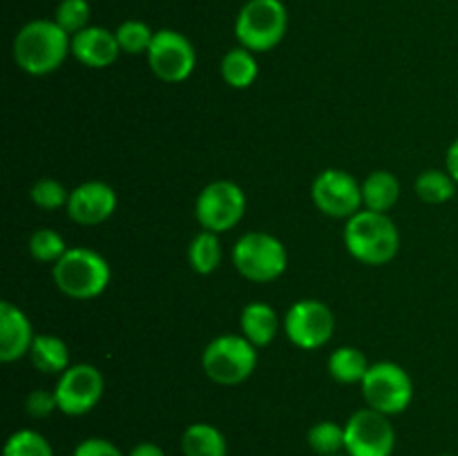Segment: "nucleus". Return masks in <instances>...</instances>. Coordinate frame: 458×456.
<instances>
[{
    "instance_id": "4",
    "label": "nucleus",
    "mask_w": 458,
    "mask_h": 456,
    "mask_svg": "<svg viewBox=\"0 0 458 456\" xmlns=\"http://www.w3.org/2000/svg\"><path fill=\"white\" fill-rule=\"evenodd\" d=\"M289 31V12L282 0H246L235 18V38L253 54L276 49Z\"/></svg>"
},
{
    "instance_id": "22",
    "label": "nucleus",
    "mask_w": 458,
    "mask_h": 456,
    "mask_svg": "<svg viewBox=\"0 0 458 456\" xmlns=\"http://www.w3.org/2000/svg\"><path fill=\"white\" fill-rule=\"evenodd\" d=\"M329 374L340 384H360L369 371V360L356 347H338L329 356Z\"/></svg>"
},
{
    "instance_id": "5",
    "label": "nucleus",
    "mask_w": 458,
    "mask_h": 456,
    "mask_svg": "<svg viewBox=\"0 0 458 456\" xmlns=\"http://www.w3.org/2000/svg\"><path fill=\"white\" fill-rule=\"evenodd\" d=\"M204 374L222 387H235L249 380L258 367V347L244 335L224 334L206 344L201 353Z\"/></svg>"
},
{
    "instance_id": "34",
    "label": "nucleus",
    "mask_w": 458,
    "mask_h": 456,
    "mask_svg": "<svg viewBox=\"0 0 458 456\" xmlns=\"http://www.w3.org/2000/svg\"><path fill=\"white\" fill-rule=\"evenodd\" d=\"M445 170L452 174V179L458 183V137L452 141V146L447 148L445 155Z\"/></svg>"
},
{
    "instance_id": "24",
    "label": "nucleus",
    "mask_w": 458,
    "mask_h": 456,
    "mask_svg": "<svg viewBox=\"0 0 458 456\" xmlns=\"http://www.w3.org/2000/svg\"><path fill=\"white\" fill-rule=\"evenodd\" d=\"M456 186L458 183L452 179V174L447 170L438 168L423 170L414 182V190L419 199L434 206L450 201L456 195Z\"/></svg>"
},
{
    "instance_id": "16",
    "label": "nucleus",
    "mask_w": 458,
    "mask_h": 456,
    "mask_svg": "<svg viewBox=\"0 0 458 456\" xmlns=\"http://www.w3.org/2000/svg\"><path fill=\"white\" fill-rule=\"evenodd\" d=\"M121 47L114 31L89 25L72 36V56L89 70H106L119 58Z\"/></svg>"
},
{
    "instance_id": "14",
    "label": "nucleus",
    "mask_w": 458,
    "mask_h": 456,
    "mask_svg": "<svg viewBox=\"0 0 458 456\" xmlns=\"http://www.w3.org/2000/svg\"><path fill=\"white\" fill-rule=\"evenodd\" d=\"M116 192L110 183L106 182H85L79 183L74 190H70L67 199V217L81 226H98L107 222L114 215Z\"/></svg>"
},
{
    "instance_id": "29",
    "label": "nucleus",
    "mask_w": 458,
    "mask_h": 456,
    "mask_svg": "<svg viewBox=\"0 0 458 456\" xmlns=\"http://www.w3.org/2000/svg\"><path fill=\"white\" fill-rule=\"evenodd\" d=\"M89 18H92V7H89L88 0H61L56 13H54L56 25L65 30L70 36L79 34L85 27H89Z\"/></svg>"
},
{
    "instance_id": "35",
    "label": "nucleus",
    "mask_w": 458,
    "mask_h": 456,
    "mask_svg": "<svg viewBox=\"0 0 458 456\" xmlns=\"http://www.w3.org/2000/svg\"><path fill=\"white\" fill-rule=\"evenodd\" d=\"M334 456H349L347 452H340V454H334Z\"/></svg>"
},
{
    "instance_id": "33",
    "label": "nucleus",
    "mask_w": 458,
    "mask_h": 456,
    "mask_svg": "<svg viewBox=\"0 0 458 456\" xmlns=\"http://www.w3.org/2000/svg\"><path fill=\"white\" fill-rule=\"evenodd\" d=\"M128 456H165V452L161 450L157 443L143 441V443H137V445L128 452Z\"/></svg>"
},
{
    "instance_id": "25",
    "label": "nucleus",
    "mask_w": 458,
    "mask_h": 456,
    "mask_svg": "<svg viewBox=\"0 0 458 456\" xmlns=\"http://www.w3.org/2000/svg\"><path fill=\"white\" fill-rule=\"evenodd\" d=\"M309 447L318 456H334L344 452V425L335 420H318L307 432Z\"/></svg>"
},
{
    "instance_id": "18",
    "label": "nucleus",
    "mask_w": 458,
    "mask_h": 456,
    "mask_svg": "<svg viewBox=\"0 0 458 456\" xmlns=\"http://www.w3.org/2000/svg\"><path fill=\"white\" fill-rule=\"evenodd\" d=\"M401 199V182L389 170H374L362 182V208L389 213Z\"/></svg>"
},
{
    "instance_id": "21",
    "label": "nucleus",
    "mask_w": 458,
    "mask_h": 456,
    "mask_svg": "<svg viewBox=\"0 0 458 456\" xmlns=\"http://www.w3.org/2000/svg\"><path fill=\"white\" fill-rule=\"evenodd\" d=\"M219 72H222V79L228 88L246 89L258 80V58H255V54L250 52V49L237 45V47L228 49V52L224 54Z\"/></svg>"
},
{
    "instance_id": "30",
    "label": "nucleus",
    "mask_w": 458,
    "mask_h": 456,
    "mask_svg": "<svg viewBox=\"0 0 458 456\" xmlns=\"http://www.w3.org/2000/svg\"><path fill=\"white\" fill-rule=\"evenodd\" d=\"M30 199L31 204H36L43 210H58L65 208L67 199H70V190L63 186L56 179H38L34 186L30 188Z\"/></svg>"
},
{
    "instance_id": "15",
    "label": "nucleus",
    "mask_w": 458,
    "mask_h": 456,
    "mask_svg": "<svg viewBox=\"0 0 458 456\" xmlns=\"http://www.w3.org/2000/svg\"><path fill=\"white\" fill-rule=\"evenodd\" d=\"M34 338L36 334L31 329V322L22 313V308L3 300L0 302V360L9 365V362L30 356Z\"/></svg>"
},
{
    "instance_id": "27",
    "label": "nucleus",
    "mask_w": 458,
    "mask_h": 456,
    "mask_svg": "<svg viewBox=\"0 0 458 456\" xmlns=\"http://www.w3.org/2000/svg\"><path fill=\"white\" fill-rule=\"evenodd\" d=\"M3 456H54V447L36 429H18L4 441Z\"/></svg>"
},
{
    "instance_id": "13",
    "label": "nucleus",
    "mask_w": 458,
    "mask_h": 456,
    "mask_svg": "<svg viewBox=\"0 0 458 456\" xmlns=\"http://www.w3.org/2000/svg\"><path fill=\"white\" fill-rule=\"evenodd\" d=\"M311 199L327 217L349 219L362 210V183L347 170L327 168L313 179Z\"/></svg>"
},
{
    "instance_id": "10",
    "label": "nucleus",
    "mask_w": 458,
    "mask_h": 456,
    "mask_svg": "<svg viewBox=\"0 0 458 456\" xmlns=\"http://www.w3.org/2000/svg\"><path fill=\"white\" fill-rule=\"evenodd\" d=\"M146 56L152 74L170 85L188 80L197 67L195 45L177 30L155 31V40Z\"/></svg>"
},
{
    "instance_id": "2",
    "label": "nucleus",
    "mask_w": 458,
    "mask_h": 456,
    "mask_svg": "<svg viewBox=\"0 0 458 456\" xmlns=\"http://www.w3.org/2000/svg\"><path fill=\"white\" fill-rule=\"evenodd\" d=\"M349 255L367 266H385L401 249V232L387 213L360 210L347 219L343 232Z\"/></svg>"
},
{
    "instance_id": "20",
    "label": "nucleus",
    "mask_w": 458,
    "mask_h": 456,
    "mask_svg": "<svg viewBox=\"0 0 458 456\" xmlns=\"http://www.w3.org/2000/svg\"><path fill=\"white\" fill-rule=\"evenodd\" d=\"M183 456H228V441L210 423H192L182 434Z\"/></svg>"
},
{
    "instance_id": "19",
    "label": "nucleus",
    "mask_w": 458,
    "mask_h": 456,
    "mask_svg": "<svg viewBox=\"0 0 458 456\" xmlns=\"http://www.w3.org/2000/svg\"><path fill=\"white\" fill-rule=\"evenodd\" d=\"M31 365L49 376H61L70 362V347L63 338L52 334H36L34 344L30 349Z\"/></svg>"
},
{
    "instance_id": "1",
    "label": "nucleus",
    "mask_w": 458,
    "mask_h": 456,
    "mask_svg": "<svg viewBox=\"0 0 458 456\" xmlns=\"http://www.w3.org/2000/svg\"><path fill=\"white\" fill-rule=\"evenodd\" d=\"M13 61L25 74L47 76L72 54V36L49 18L25 22L13 38Z\"/></svg>"
},
{
    "instance_id": "26",
    "label": "nucleus",
    "mask_w": 458,
    "mask_h": 456,
    "mask_svg": "<svg viewBox=\"0 0 458 456\" xmlns=\"http://www.w3.org/2000/svg\"><path fill=\"white\" fill-rule=\"evenodd\" d=\"M27 249H30V255L36 262L43 264H56L70 250L61 232L52 231V228H38V231L31 232Z\"/></svg>"
},
{
    "instance_id": "31",
    "label": "nucleus",
    "mask_w": 458,
    "mask_h": 456,
    "mask_svg": "<svg viewBox=\"0 0 458 456\" xmlns=\"http://www.w3.org/2000/svg\"><path fill=\"white\" fill-rule=\"evenodd\" d=\"M25 410L31 418H47L52 411L58 410L56 393L49 392V389H34V392L27 396Z\"/></svg>"
},
{
    "instance_id": "9",
    "label": "nucleus",
    "mask_w": 458,
    "mask_h": 456,
    "mask_svg": "<svg viewBox=\"0 0 458 456\" xmlns=\"http://www.w3.org/2000/svg\"><path fill=\"white\" fill-rule=\"evenodd\" d=\"M392 416L365 407L344 423V452L349 456H392L396 450V429Z\"/></svg>"
},
{
    "instance_id": "23",
    "label": "nucleus",
    "mask_w": 458,
    "mask_h": 456,
    "mask_svg": "<svg viewBox=\"0 0 458 456\" xmlns=\"http://www.w3.org/2000/svg\"><path fill=\"white\" fill-rule=\"evenodd\" d=\"M188 264L197 275H210L222 264V244L217 232L201 231L188 246Z\"/></svg>"
},
{
    "instance_id": "6",
    "label": "nucleus",
    "mask_w": 458,
    "mask_h": 456,
    "mask_svg": "<svg viewBox=\"0 0 458 456\" xmlns=\"http://www.w3.org/2000/svg\"><path fill=\"white\" fill-rule=\"evenodd\" d=\"M233 264L244 280L268 284L284 275L289 266V255H286V246L276 235L250 231L233 246Z\"/></svg>"
},
{
    "instance_id": "3",
    "label": "nucleus",
    "mask_w": 458,
    "mask_h": 456,
    "mask_svg": "<svg viewBox=\"0 0 458 456\" xmlns=\"http://www.w3.org/2000/svg\"><path fill=\"white\" fill-rule=\"evenodd\" d=\"M56 289L72 300H94L107 289L112 268L101 253L74 246L52 266Z\"/></svg>"
},
{
    "instance_id": "8",
    "label": "nucleus",
    "mask_w": 458,
    "mask_h": 456,
    "mask_svg": "<svg viewBox=\"0 0 458 456\" xmlns=\"http://www.w3.org/2000/svg\"><path fill=\"white\" fill-rule=\"evenodd\" d=\"M246 213V195L231 179H217L201 188L195 201V217L201 231L222 232L231 231L242 222Z\"/></svg>"
},
{
    "instance_id": "7",
    "label": "nucleus",
    "mask_w": 458,
    "mask_h": 456,
    "mask_svg": "<svg viewBox=\"0 0 458 456\" xmlns=\"http://www.w3.org/2000/svg\"><path fill=\"white\" fill-rule=\"evenodd\" d=\"M360 387L367 407L385 416L403 414L414 401L411 376L396 362H374L362 378Z\"/></svg>"
},
{
    "instance_id": "12",
    "label": "nucleus",
    "mask_w": 458,
    "mask_h": 456,
    "mask_svg": "<svg viewBox=\"0 0 458 456\" xmlns=\"http://www.w3.org/2000/svg\"><path fill=\"white\" fill-rule=\"evenodd\" d=\"M286 338L304 351L320 349L334 338L335 316L320 300H298L284 316Z\"/></svg>"
},
{
    "instance_id": "28",
    "label": "nucleus",
    "mask_w": 458,
    "mask_h": 456,
    "mask_svg": "<svg viewBox=\"0 0 458 456\" xmlns=\"http://www.w3.org/2000/svg\"><path fill=\"white\" fill-rule=\"evenodd\" d=\"M116 40H119L121 54H130V56H139V54H148L152 40H155V31L150 25L143 21H125L114 30Z\"/></svg>"
},
{
    "instance_id": "32",
    "label": "nucleus",
    "mask_w": 458,
    "mask_h": 456,
    "mask_svg": "<svg viewBox=\"0 0 458 456\" xmlns=\"http://www.w3.org/2000/svg\"><path fill=\"white\" fill-rule=\"evenodd\" d=\"M72 456H125V454L114 445V443L107 441V438L89 436V438H83V441L74 447Z\"/></svg>"
},
{
    "instance_id": "11",
    "label": "nucleus",
    "mask_w": 458,
    "mask_h": 456,
    "mask_svg": "<svg viewBox=\"0 0 458 456\" xmlns=\"http://www.w3.org/2000/svg\"><path fill=\"white\" fill-rule=\"evenodd\" d=\"M106 392V378L101 371L88 362L70 365L56 380L58 411L65 416H85L101 402Z\"/></svg>"
},
{
    "instance_id": "17",
    "label": "nucleus",
    "mask_w": 458,
    "mask_h": 456,
    "mask_svg": "<svg viewBox=\"0 0 458 456\" xmlns=\"http://www.w3.org/2000/svg\"><path fill=\"white\" fill-rule=\"evenodd\" d=\"M242 335L255 344V347H268L280 331V317L276 308L267 302H250L242 308L240 316Z\"/></svg>"
},
{
    "instance_id": "36",
    "label": "nucleus",
    "mask_w": 458,
    "mask_h": 456,
    "mask_svg": "<svg viewBox=\"0 0 458 456\" xmlns=\"http://www.w3.org/2000/svg\"><path fill=\"white\" fill-rule=\"evenodd\" d=\"M441 456H452V454H441Z\"/></svg>"
}]
</instances>
